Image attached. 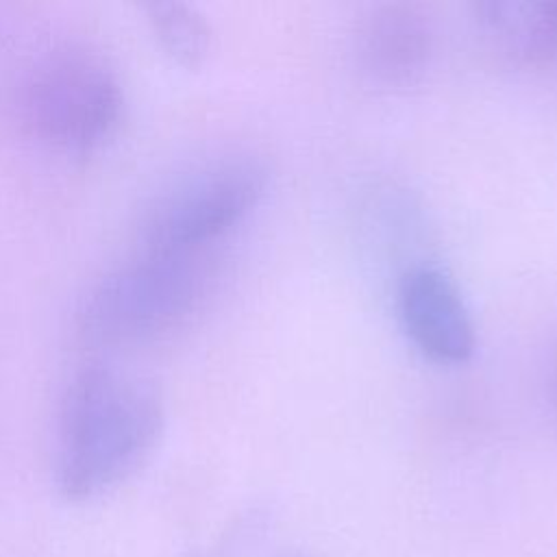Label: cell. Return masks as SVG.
<instances>
[{"mask_svg": "<svg viewBox=\"0 0 557 557\" xmlns=\"http://www.w3.org/2000/svg\"><path fill=\"white\" fill-rule=\"evenodd\" d=\"M54 481L63 498L85 503L133 476L165 429L157 389L107 363L81 368L61 396Z\"/></svg>", "mask_w": 557, "mask_h": 557, "instance_id": "obj_1", "label": "cell"}, {"mask_svg": "<svg viewBox=\"0 0 557 557\" xmlns=\"http://www.w3.org/2000/svg\"><path fill=\"white\" fill-rule=\"evenodd\" d=\"M20 109L46 146L89 154L113 137L124 113V89L113 65L83 46L44 52L26 72Z\"/></svg>", "mask_w": 557, "mask_h": 557, "instance_id": "obj_2", "label": "cell"}, {"mask_svg": "<svg viewBox=\"0 0 557 557\" xmlns=\"http://www.w3.org/2000/svg\"><path fill=\"white\" fill-rule=\"evenodd\" d=\"M205 276L198 252L139 250L91 287L78 315L81 333L104 346L154 339L194 311Z\"/></svg>", "mask_w": 557, "mask_h": 557, "instance_id": "obj_3", "label": "cell"}, {"mask_svg": "<svg viewBox=\"0 0 557 557\" xmlns=\"http://www.w3.org/2000/svg\"><path fill=\"white\" fill-rule=\"evenodd\" d=\"M265 187L268 168L255 157H226L194 170L146 207L141 250L198 252L237 226Z\"/></svg>", "mask_w": 557, "mask_h": 557, "instance_id": "obj_4", "label": "cell"}, {"mask_svg": "<svg viewBox=\"0 0 557 557\" xmlns=\"http://www.w3.org/2000/svg\"><path fill=\"white\" fill-rule=\"evenodd\" d=\"M396 302L407 337L424 357L459 366L474 355L476 326L448 272L431 263L405 270Z\"/></svg>", "mask_w": 557, "mask_h": 557, "instance_id": "obj_5", "label": "cell"}, {"mask_svg": "<svg viewBox=\"0 0 557 557\" xmlns=\"http://www.w3.org/2000/svg\"><path fill=\"white\" fill-rule=\"evenodd\" d=\"M433 28L422 11L409 4L370 9L355 33L359 67L379 85L418 83L433 59Z\"/></svg>", "mask_w": 557, "mask_h": 557, "instance_id": "obj_6", "label": "cell"}, {"mask_svg": "<svg viewBox=\"0 0 557 557\" xmlns=\"http://www.w3.org/2000/svg\"><path fill=\"white\" fill-rule=\"evenodd\" d=\"M474 17L492 50L516 65L557 59V0H490Z\"/></svg>", "mask_w": 557, "mask_h": 557, "instance_id": "obj_7", "label": "cell"}, {"mask_svg": "<svg viewBox=\"0 0 557 557\" xmlns=\"http://www.w3.org/2000/svg\"><path fill=\"white\" fill-rule=\"evenodd\" d=\"M141 9L161 50L174 63L196 70L207 61L213 46V30L198 7L178 0H154Z\"/></svg>", "mask_w": 557, "mask_h": 557, "instance_id": "obj_8", "label": "cell"}, {"mask_svg": "<svg viewBox=\"0 0 557 557\" xmlns=\"http://www.w3.org/2000/svg\"><path fill=\"white\" fill-rule=\"evenodd\" d=\"M548 389H550V398H553V405L557 409V342L553 346V352H550V368H548Z\"/></svg>", "mask_w": 557, "mask_h": 557, "instance_id": "obj_9", "label": "cell"}]
</instances>
